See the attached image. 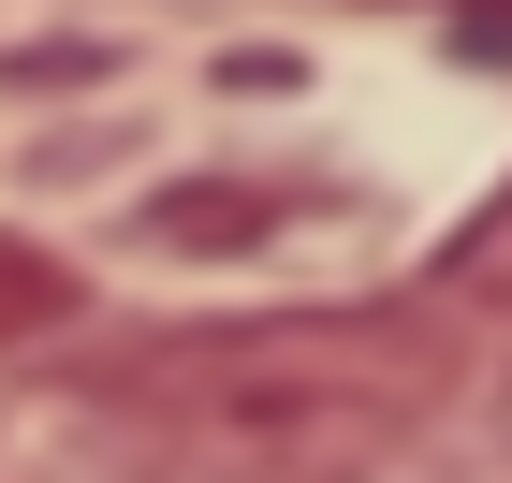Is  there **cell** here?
Segmentation results:
<instances>
[{
    "label": "cell",
    "instance_id": "1",
    "mask_svg": "<svg viewBox=\"0 0 512 483\" xmlns=\"http://www.w3.org/2000/svg\"><path fill=\"white\" fill-rule=\"evenodd\" d=\"M454 396L439 308H278L132 337L74 381L132 483H381Z\"/></svg>",
    "mask_w": 512,
    "mask_h": 483
},
{
    "label": "cell",
    "instance_id": "2",
    "mask_svg": "<svg viewBox=\"0 0 512 483\" xmlns=\"http://www.w3.org/2000/svg\"><path fill=\"white\" fill-rule=\"evenodd\" d=\"M59 308H74V264H44V249L0 235V337H30V322H59Z\"/></svg>",
    "mask_w": 512,
    "mask_h": 483
},
{
    "label": "cell",
    "instance_id": "3",
    "mask_svg": "<svg viewBox=\"0 0 512 483\" xmlns=\"http://www.w3.org/2000/svg\"><path fill=\"white\" fill-rule=\"evenodd\" d=\"M483 293H512V205L483 235H454V264H439V308H483Z\"/></svg>",
    "mask_w": 512,
    "mask_h": 483
},
{
    "label": "cell",
    "instance_id": "4",
    "mask_svg": "<svg viewBox=\"0 0 512 483\" xmlns=\"http://www.w3.org/2000/svg\"><path fill=\"white\" fill-rule=\"evenodd\" d=\"M469 30H483V44H498V30H512V0H469Z\"/></svg>",
    "mask_w": 512,
    "mask_h": 483
}]
</instances>
